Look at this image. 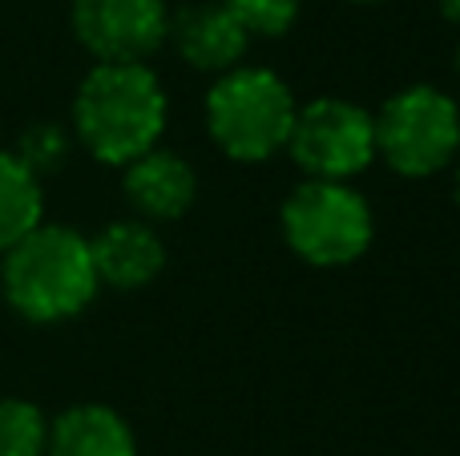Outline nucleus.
<instances>
[{
  "instance_id": "obj_1",
  "label": "nucleus",
  "mask_w": 460,
  "mask_h": 456,
  "mask_svg": "<svg viewBox=\"0 0 460 456\" xmlns=\"http://www.w3.org/2000/svg\"><path fill=\"white\" fill-rule=\"evenodd\" d=\"M166 113V89L150 65H93L73 97V134L89 158L126 170L158 150Z\"/></svg>"
},
{
  "instance_id": "obj_2",
  "label": "nucleus",
  "mask_w": 460,
  "mask_h": 456,
  "mask_svg": "<svg viewBox=\"0 0 460 456\" xmlns=\"http://www.w3.org/2000/svg\"><path fill=\"white\" fill-rule=\"evenodd\" d=\"M89 239L65 223H40L0 255V291L29 323H65L97 299Z\"/></svg>"
},
{
  "instance_id": "obj_3",
  "label": "nucleus",
  "mask_w": 460,
  "mask_h": 456,
  "mask_svg": "<svg viewBox=\"0 0 460 456\" xmlns=\"http://www.w3.org/2000/svg\"><path fill=\"white\" fill-rule=\"evenodd\" d=\"M295 110L299 101L279 73L238 65L210 85L207 129L230 162H267L287 150Z\"/></svg>"
},
{
  "instance_id": "obj_4",
  "label": "nucleus",
  "mask_w": 460,
  "mask_h": 456,
  "mask_svg": "<svg viewBox=\"0 0 460 456\" xmlns=\"http://www.w3.org/2000/svg\"><path fill=\"white\" fill-rule=\"evenodd\" d=\"M376 126V158L400 178H432L460 158V105L437 85L396 89Z\"/></svg>"
},
{
  "instance_id": "obj_5",
  "label": "nucleus",
  "mask_w": 460,
  "mask_h": 456,
  "mask_svg": "<svg viewBox=\"0 0 460 456\" xmlns=\"http://www.w3.org/2000/svg\"><path fill=\"white\" fill-rule=\"evenodd\" d=\"M283 239L311 267H348L372 247V206L351 182H299L279 210Z\"/></svg>"
},
{
  "instance_id": "obj_6",
  "label": "nucleus",
  "mask_w": 460,
  "mask_h": 456,
  "mask_svg": "<svg viewBox=\"0 0 460 456\" xmlns=\"http://www.w3.org/2000/svg\"><path fill=\"white\" fill-rule=\"evenodd\" d=\"M287 153L315 182H348L376 162L372 113L348 97H315L295 110Z\"/></svg>"
},
{
  "instance_id": "obj_7",
  "label": "nucleus",
  "mask_w": 460,
  "mask_h": 456,
  "mask_svg": "<svg viewBox=\"0 0 460 456\" xmlns=\"http://www.w3.org/2000/svg\"><path fill=\"white\" fill-rule=\"evenodd\" d=\"M69 21L97 65H146L170 37L166 0H73Z\"/></svg>"
},
{
  "instance_id": "obj_8",
  "label": "nucleus",
  "mask_w": 460,
  "mask_h": 456,
  "mask_svg": "<svg viewBox=\"0 0 460 456\" xmlns=\"http://www.w3.org/2000/svg\"><path fill=\"white\" fill-rule=\"evenodd\" d=\"M170 45L190 69L199 73H223L238 69L251 48V37L243 32V24L234 21V13L223 0H194L182 4L178 13H170Z\"/></svg>"
},
{
  "instance_id": "obj_9",
  "label": "nucleus",
  "mask_w": 460,
  "mask_h": 456,
  "mask_svg": "<svg viewBox=\"0 0 460 456\" xmlns=\"http://www.w3.org/2000/svg\"><path fill=\"white\" fill-rule=\"evenodd\" d=\"M93 271L102 287L113 291H142L166 271V242L142 218L110 223L89 239Z\"/></svg>"
},
{
  "instance_id": "obj_10",
  "label": "nucleus",
  "mask_w": 460,
  "mask_h": 456,
  "mask_svg": "<svg viewBox=\"0 0 460 456\" xmlns=\"http://www.w3.org/2000/svg\"><path fill=\"white\" fill-rule=\"evenodd\" d=\"M121 190L142 223H178L199 198V174L182 153L150 150L126 166Z\"/></svg>"
},
{
  "instance_id": "obj_11",
  "label": "nucleus",
  "mask_w": 460,
  "mask_h": 456,
  "mask_svg": "<svg viewBox=\"0 0 460 456\" xmlns=\"http://www.w3.org/2000/svg\"><path fill=\"white\" fill-rule=\"evenodd\" d=\"M45 456H137V441L110 404H73L49 420Z\"/></svg>"
},
{
  "instance_id": "obj_12",
  "label": "nucleus",
  "mask_w": 460,
  "mask_h": 456,
  "mask_svg": "<svg viewBox=\"0 0 460 456\" xmlns=\"http://www.w3.org/2000/svg\"><path fill=\"white\" fill-rule=\"evenodd\" d=\"M45 223V194L40 178L16 158L13 150H0V255Z\"/></svg>"
},
{
  "instance_id": "obj_13",
  "label": "nucleus",
  "mask_w": 460,
  "mask_h": 456,
  "mask_svg": "<svg viewBox=\"0 0 460 456\" xmlns=\"http://www.w3.org/2000/svg\"><path fill=\"white\" fill-rule=\"evenodd\" d=\"M49 420L32 400H0V456H45Z\"/></svg>"
},
{
  "instance_id": "obj_14",
  "label": "nucleus",
  "mask_w": 460,
  "mask_h": 456,
  "mask_svg": "<svg viewBox=\"0 0 460 456\" xmlns=\"http://www.w3.org/2000/svg\"><path fill=\"white\" fill-rule=\"evenodd\" d=\"M246 37H283L299 21L303 0H223Z\"/></svg>"
},
{
  "instance_id": "obj_15",
  "label": "nucleus",
  "mask_w": 460,
  "mask_h": 456,
  "mask_svg": "<svg viewBox=\"0 0 460 456\" xmlns=\"http://www.w3.org/2000/svg\"><path fill=\"white\" fill-rule=\"evenodd\" d=\"M13 153L37 178H45V174H53V170H61L65 158H69V134H65L57 121H37V126H29L21 134Z\"/></svg>"
},
{
  "instance_id": "obj_16",
  "label": "nucleus",
  "mask_w": 460,
  "mask_h": 456,
  "mask_svg": "<svg viewBox=\"0 0 460 456\" xmlns=\"http://www.w3.org/2000/svg\"><path fill=\"white\" fill-rule=\"evenodd\" d=\"M437 4H440V13H445L448 21H453L456 29H460V0H437Z\"/></svg>"
},
{
  "instance_id": "obj_17",
  "label": "nucleus",
  "mask_w": 460,
  "mask_h": 456,
  "mask_svg": "<svg viewBox=\"0 0 460 456\" xmlns=\"http://www.w3.org/2000/svg\"><path fill=\"white\" fill-rule=\"evenodd\" d=\"M453 198H456V210H460V158H456V178H453Z\"/></svg>"
},
{
  "instance_id": "obj_18",
  "label": "nucleus",
  "mask_w": 460,
  "mask_h": 456,
  "mask_svg": "<svg viewBox=\"0 0 460 456\" xmlns=\"http://www.w3.org/2000/svg\"><path fill=\"white\" fill-rule=\"evenodd\" d=\"M453 65H456V73H460V45H456V57H453Z\"/></svg>"
},
{
  "instance_id": "obj_19",
  "label": "nucleus",
  "mask_w": 460,
  "mask_h": 456,
  "mask_svg": "<svg viewBox=\"0 0 460 456\" xmlns=\"http://www.w3.org/2000/svg\"><path fill=\"white\" fill-rule=\"evenodd\" d=\"M356 4H384V0H356Z\"/></svg>"
}]
</instances>
